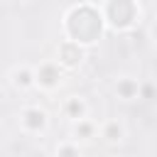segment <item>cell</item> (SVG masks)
Instances as JSON below:
<instances>
[{
    "label": "cell",
    "instance_id": "6da1fadb",
    "mask_svg": "<svg viewBox=\"0 0 157 157\" xmlns=\"http://www.w3.org/2000/svg\"><path fill=\"white\" fill-rule=\"evenodd\" d=\"M69 32L78 42H93L101 34V17L91 7H78L69 17Z\"/></svg>",
    "mask_w": 157,
    "mask_h": 157
},
{
    "label": "cell",
    "instance_id": "7a4b0ae2",
    "mask_svg": "<svg viewBox=\"0 0 157 157\" xmlns=\"http://www.w3.org/2000/svg\"><path fill=\"white\" fill-rule=\"evenodd\" d=\"M108 15H110L115 27H128L132 22V17H135V5L130 0H110Z\"/></svg>",
    "mask_w": 157,
    "mask_h": 157
},
{
    "label": "cell",
    "instance_id": "3957f363",
    "mask_svg": "<svg viewBox=\"0 0 157 157\" xmlns=\"http://www.w3.org/2000/svg\"><path fill=\"white\" fill-rule=\"evenodd\" d=\"M61 56H64L66 64H76V61L81 59V52H78V47H74V44H64V47H61Z\"/></svg>",
    "mask_w": 157,
    "mask_h": 157
},
{
    "label": "cell",
    "instance_id": "277c9868",
    "mask_svg": "<svg viewBox=\"0 0 157 157\" xmlns=\"http://www.w3.org/2000/svg\"><path fill=\"white\" fill-rule=\"evenodd\" d=\"M39 78H42V83H47V86H52V83H56V78H59V74H56V69H54V66H44V69L39 71Z\"/></svg>",
    "mask_w": 157,
    "mask_h": 157
},
{
    "label": "cell",
    "instance_id": "5b68a950",
    "mask_svg": "<svg viewBox=\"0 0 157 157\" xmlns=\"http://www.w3.org/2000/svg\"><path fill=\"white\" fill-rule=\"evenodd\" d=\"M27 125L29 128H42L44 125V113L42 110H29L27 113Z\"/></svg>",
    "mask_w": 157,
    "mask_h": 157
},
{
    "label": "cell",
    "instance_id": "8992f818",
    "mask_svg": "<svg viewBox=\"0 0 157 157\" xmlns=\"http://www.w3.org/2000/svg\"><path fill=\"white\" fill-rule=\"evenodd\" d=\"M118 91H120L125 98H130V96L135 93V83H132V81H123V83L118 86Z\"/></svg>",
    "mask_w": 157,
    "mask_h": 157
},
{
    "label": "cell",
    "instance_id": "52a82bcc",
    "mask_svg": "<svg viewBox=\"0 0 157 157\" xmlns=\"http://www.w3.org/2000/svg\"><path fill=\"white\" fill-rule=\"evenodd\" d=\"M69 113H74V115H76V113H81V103L71 101V103H69Z\"/></svg>",
    "mask_w": 157,
    "mask_h": 157
},
{
    "label": "cell",
    "instance_id": "ba28073f",
    "mask_svg": "<svg viewBox=\"0 0 157 157\" xmlns=\"http://www.w3.org/2000/svg\"><path fill=\"white\" fill-rule=\"evenodd\" d=\"M115 135H120V130H118L115 125H110V128H108V137H110V140H115Z\"/></svg>",
    "mask_w": 157,
    "mask_h": 157
},
{
    "label": "cell",
    "instance_id": "9c48e42d",
    "mask_svg": "<svg viewBox=\"0 0 157 157\" xmlns=\"http://www.w3.org/2000/svg\"><path fill=\"white\" fill-rule=\"evenodd\" d=\"M61 157H76L74 147H64V150H61Z\"/></svg>",
    "mask_w": 157,
    "mask_h": 157
},
{
    "label": "cell",
    "instance_id": "30bf717a",
    "mask_svg": "<svg viewBox=\"0 0 157 157\" xmlns=\"http://www.w3.org/2000/svg\"><path fill=\"white\" fill-rule=\"evenodd\" d=\"M17 81H20V83H27V81H29V74H27V71H22V74L17 76Z\"/></svg>",
    "mask_w": 157,
    "mask_h": 157
},
{
    "label": "cell",
    "instance_id": "8fae6325",
    "mask_svg": "<svg viewBox=\"0 0 157 157\" xmlns=\"http://www.w3.org/2000/svg\"><path fill=\"white\" fill-rule=\"evenodd\" d=\"M78 132H81V135H88V132H91V128H88V125H81V128H78Z\"/></svg>",
    "mask_w": 157,
    "mask_h": 157
}]
</instances>
